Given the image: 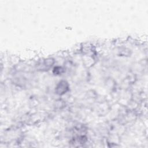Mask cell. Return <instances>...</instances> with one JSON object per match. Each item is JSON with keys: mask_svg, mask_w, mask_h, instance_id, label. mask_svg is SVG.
Returning <instances> with one entry per match:
<instances>
[{"mask_svg": "<svg viewBox=\"0 0 148 148\" xmlns=\"http://www.w3.org/2000/svg\"><path fill=\"white\" fill-rule=\"evenodd\" d=\"M68 88V86L66 82L65 81L61 82L57 87V92L59 94H62L65 93Z\"/></svg>", "mask_w": 148, "mask_h": 148, "instance_id": "1", "label": "cell"}]
</instances>
